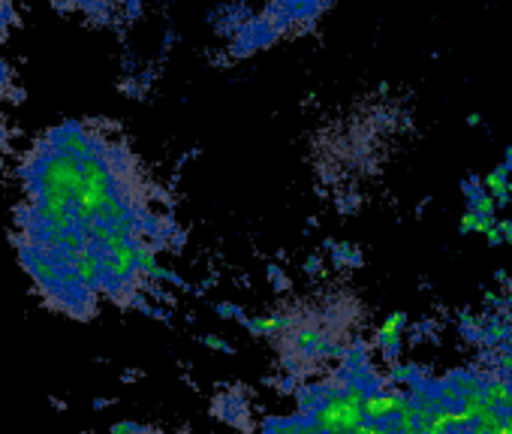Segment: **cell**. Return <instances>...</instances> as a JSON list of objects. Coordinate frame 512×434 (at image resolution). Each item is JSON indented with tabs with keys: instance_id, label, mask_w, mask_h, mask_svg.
Returning a JSON list of instances; mask_svg holds the SVG:
<instances>
[{
	"instance_id": "cell-1",
	"label": "cell",
	"mask_w": 512,
	"mask_h": 434,
	"mask_svg": "<svg viewBox=\"0 0 512 434\" xmlns=\"http://www.w3.org/2000/svg\"><path fill=\"white\" fill-rule=\"evenodd\" d=\"M22 175L19 251L49 302L91 317L103 296L136 293L160 230L130 148L97 124L70 121L34 145Z\"/></svg>"
},
{
	"instance_id": "cell-2",
	"label": "cell",
	"mask_w": 512,
	"mask_h": 434,
	"mask_svg": "<svg viewBox=\"0 0 512 434\" xmlns=\"http://www.w3.org/2000/svg\"><path fill=\"white\" fill-rule=\"evenodd\" d=\"M7 91V67H4V61H0V94Z\"/></svg>"
}]
</instances>
